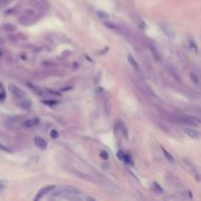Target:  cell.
<instances>
[{
	"label": "cell",
	"instance_id": "cell-1",
	"mask_svg": "<svg viewBox=\"0 0 201 201\" xmlns=\"http://www.w3.org/2000/svg\"><path fill=\"white\" fill-rule=\"evenodd\" d=\"M176 122L177 124H182V125H187V126H200L201 121L197 117L192 116H177L175 118Z\"/></svg>",
	"mask_w": 201,
	"mask_h": 201
},
{
	"label": "cell",
	"instance_id": "cell-2",
	"mask_svg": "<svg viewBox=\"0 0 201 201\" xmlns=\"http://www.w3.org/2000/svg\"><path fill=\"white\" fill-rule=\"evenodd\" d=\"M8 88H9V91L12 93V95L14 96L16 99H22L27 97L26 92L21 88H19L18 86H16L14 85H9Z\"/></svg>",
	"mask_w": 201,
	"mask_h": 201
},
{
	"label": "cell",
	"instance_id": "cell-3",
	"mask_svg": "<svg viewBox=\"0 0 201 201\" xmlns=\"http://www.w3.org/2000/svg\"><path fill=\"white\" fill-rule=\"evenodd\" d=\"M55 186L53 185H50V186H46L44 187H42L41 189L39 190V191L38 192V194H36V196L35 197V200L38 201V200H40L41 198H43L44 196L47 195L48 193H50L52 191L53 189H55Z\"/></svg>",
	"mask_w": 201,
	"mask_h": 201
},
{
	"label": "cell",
	"instance_id": "cell-4",
	"mask_svg": "<svg viewBox=\"0 0 201 201\" xmlns=\"http://www.w3.org/2000/svg\"><path fill=\"white\" fill-rule=\"evenodd\" d=\"M17 105H18L20 108L27 110L32 107V102H31V100L28 99V97H26V98L17 99Z\"/></svg>",
	"mask_w": 201,
	"mask_h": 201
},
{
	"label": "cell",
	"instance_id": "cell-5",
	"mask_svg": "<svg viewBox=\"0 0 201 201\" xmlns=\"http://www.w3.org/2000/svg\"><path fill=\"white\" fill-rule=\"evenodd\" d=\"M35 145L41 150H45L46 148H47V141L40 136H35Z\"/></svg>",
	"mask_w": 201,
	"mask_h": 201
},
{
	"label": "cell",
	"instance_id": "cell-6",
	"mask_svg": "<svg viewBox=\"0 0 201 201\" xmlns=\"http://www.w3.org/2000/svg\"><path fill=\"white\" fill-rule=\"evenodd\" d=\"M183 133H185L187 136L191 137V138H194V139H198L200 137V133L198 130H195L192 129H185L183 130Z\"/></svg>",
	"mask_w": 201,
	"mask_h": 201
},
{
	"label": "cell",
	"instance_id": "cell-7",
	"mask_svg": "<svg viewBox=\"0 0 201 201\" xmlns=\"http://www.w3.org/2000/svg\"><path fill=\"white\" fill-rule=\"evenodd\" d=\"M38 124V119H29L23 123V127H24V128H32V127L36 126Z\"/></svg>",
	"mask_w": 201,
	"mask_h": 201
},
{
	"label": "cell",
	"instance_id": "cell-8",
	"mask_svg": "<svg viewBox=\"0 0 201 201\" xmlns=\"http://www.w3.org/2000/svg\"><path fill=\"white\" fill-rule=\"evenodd\" d=\"M148 47H149V49H150V52H151V54H152V56H153L154 60H156V61H159V60H160V54H159V52L157 51V49H156L155 46L152 45L151 43H149V44H148Z\"/></svg>",
	"mask_w": 201,
	"mask_h": 201
},
{
	"label": "cell",
	"instance_id": "cell-9",
	"mask_svg": "<svg viewBox=\"0 0 201 201\" xmlns=\"http://www.w3.org/2000/svg\"><path fill=\"white\" fill-rule=\"evenodd\" d=\"M162 151H163L164 155H165L166 159H167V161H168L169 163H171V164H175V159H174V157H173L172 154H171L170 152L167 151V150H166L165 148H163V147H162Z\"/></svg>",
	"mask_w": 201,
	"mask_h": 201
},
{
	"label": "cell",
	"instance_id": "cell-10",
	"mask_svg": "<svg viewBox=\"0 0 201 201\" xmlns=\"http://www.w3.org/2000/svg\"><path fill=\"white\" fill-rule=\"evenodd\" d=\"M128 61H129L130 64L132 65V66H133L135 69H136V70H137V69L139 68V66H138V64H137V62L135 61V59L133 58V57L132 55H130V54H129V55H128Z\"/></svg>",
	"mask_w": 201,
	"mask_h": 201
},
{
	"label": "cell",
	"instance_id": "cell-11",
	"mask_svg": "<svg viewBox=\"0 0 201 201\" xmlns=\"http://www.w3.org/2000/svg\"><path fill=\"white\" fill-rule=\"evenodd\" d=\"M28 85H29L32 89L35 90V92L36 93V94H38V95H43V94H44V93L42 92V90H41V89H40L39 88H38V86H35L33 85H32L31 82H29V83H28Z\"/></svg>",
	"mask_w": 201,
	"mask_h": 201
},
{
	"label": "cell",
	"instance_id": "cell-12",
	"mask_svg": "<svg viewBox=\"0 0 201 201\" xmlns=\"http://www.w3.org/2000/svg\"><path fill=\"white\" fill-rule=\"evenodd\" d=\"M189 46H190V49H191L194 53H197V51H198V48H197L196 42L194 41V40H192V39L189 40Z\"/></svg>",
	"mask_w": 201,
	"mask_h": 201
},
{
	"label": "cell",
	"instance_id": "cell-13",
	"mask_svg": "<svg viewBox=\"0 0 201 201\" xmlns=\"http://www.w3.org/2000/svg\"><path fill=\"white\" fill-rule=\"evenodd\" d=\"M153 188L155 189V191L158 193V194H162L163 193V188L159 186V183H153Z\"/></svg>",
	"mask_w": 201,
	"mask_h": 201
},
{
	"label": "cell",
	"instance_id": "cell-14",
	"mask_svg": "<svg viewBox=\"0 0 201 201\" xmlns=\"http://www.w3.org/2000/svg\"><path fill=\"white\" fill-rule=\"evenodd\" d=\"M7 186V182L5 180H0V194H1Z\"/></svg>",
	"mask_w": 201,
	"mask_h": 201
},
{
	"label": "cell",
	"instance_id": "cell-15",
	"mask_svg": "<svg viewBox=\"0 0 201 201\" xmlns=\"http://www.w3.org/2000/svg\"><path fill=\"white\" fill-rule=\"evenodd\" d=\"M136 23H137V25H138L139 28H140V29H142V31H144V29H146V25H145V23L143 22L141 19H137Z\"/></svg>",
	"mask_w": 201,
	"mask_h": 201
},
{
	"label": "cell",
	"instance_id": "cell-16",
	"mask_svg": "<svg viewBox=\"0 0 201 201\" xmlns=\"http://www.w3.org/2000/svg\"><path fill=\"white\" fill-rule=\"evenodd\" d=\"M123 161L126 164H128V165H133V160H132V158H130L129 155H127V154H125V156H124Z\"/></svg>",
	"mask_w": 201,
	"mask_h": 201
},
{
	"label": "cell",
	"instance_id": "cell-17",
	"mask_svg": "<svg viewBox=\"0 0 201 201\" xmlns=\"http://www.w3.org/2000/svg\"><path fill=\"white\" fill-rule=\"evenodd\" d=\"M99 156L101 157L103 160H108V158H109V154L107 151H105V150H102V151L100 152Z\"/></svg>",
	"mask_w": 201,
	"mask_h": 201
},
{
	"label": "cell",
	"instance_id": "cell-18",
	"mask_svg": "<svg viewBox=\"0 0 201 201\" xmlns=\"http://www.w3.org/2000/svg\"><path fill=\"white\" fill-rule=\"evenodd\" d=\"M0 150H2V151H4V152H8V153H11L12 152V149L11 148H9L8 146L3 145V144H0Z\"/></svg>",
	"mask_w": 201,
	"mask_h": 201
},
{
	"label": "cell",
	"instance_id": "cell-19",
	"mask_svg": "<svg viewBox=\"0 0 201 201\" xmlns=\"http://www.w3.org/2000/svg\"><path fill=\"white\" fill-rule=\"evenodd\" d=\"M97 16H98L99 18L103 19V20H106V19H108V15H107L106 13L102 12V11H98V12H97Z\"/></svg>",
	"mask_w": 201,
	"mask_h": 201
},
{
	"label": "cell",
	"instance_id": "cell-20",
	"mask_svg": "<svg viewBox=\"0 0 201 201\" xmlns=\"http://www.w3.org/2000/svg\"><path fill=\"white\" fill-rule=\"evenodd\" d=\"M50 136L52 137V138H58V136H59V133L57 132L56 130H51V133H50Z\"/></svg>",
	"mask_w": 201,
	"mask_h": 201
},
{
	"label": "cell",
	"instance_id": "cell-21",
	"mask_svg": "<svg viewBox=\"0 0 201 201\" xmlns=\"http://www.w3.org/2000/svg\"><path fill=\"white\" fill-rule=\"evenodd\" d=\"M190 78H191V80H192V82L195 83L196 85H198V79H197V76L195 75V74H191V75H190Z\"/></svg>",
	"mask_w": 201,
	"mask_h": 201
},
{
	"label": "cell",
	"instance_id": "cell-22",
	"mask_svg": "<svg viewBox=\"0 0 201 201\" xmlns=\"http://www.w3.org/2000/svg\"><path fill=\"white\" fill-rule=\"evenodd\" d=\"M44 104H46V105H49L50 107H53V106H55V105H57L58 104V102L57 101H42Z\"/></svg>",
	"mask_w": 201,
	"mask_h": 201
},
{
	"label": "cell",
	"instance_id": "cell-23",
	"mask_svg": "<svg viewBox=\"0 0 201 201\" xmlns=\"http://www.w3.org/2000/svg\"><path fill=\"white\" fill-rule=\"evenodd\" d=\"M124 156H125V153H124L123 151H118V153H117V157L119 158V160H121V161H123V159H124Z\"/></svg>",
	"mask_w": 201,
	"mask_h": 201
},
{
	"label": "cell",
	"instance_id": "cell-24",
	"mask_svg": "<svg viewBox=\"0 0 201 201\" xmlns=\"http://www.w3.org/2000/svg\"><path fill=\"white\" fill-rule=\"evenodd\" d=\"M47 91H49L50 94L57 95V96H61V93H60V92H56V91H54V90H47Z\"/></svg>",
	"mask_w": 201,
	"mask_h": 201
},
{
	"label": "cell",
	"instance_id": "cell-25",
	"mask_svg": "<svg viewBox=\"0 0 201 201\" xmlns=\"http://www.w3.org/2000/svg\"><path fill=\"white\" fill-rule=\"evenodd\" d=\"M4 97H5L4 93H0V101H2V100L4 99Z\"/></svg>",
	"mask_w": 201,
	"mask_h": 201
}]
</instances>
